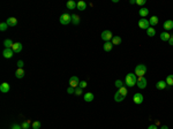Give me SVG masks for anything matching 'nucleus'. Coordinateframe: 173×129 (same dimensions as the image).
<instances>
[{"instance_id": "nucleus-41", "label": "nucleus", "mask_w": 173, "mask_h": 129, "mask_svg": "<svg viewBox=\"0 0 173 129\" xmlns=\"http://www.w3.org/2000/svg\"><path fill=\"white\" fill-rule=\"evenodd\" d=\"M148 129H158V128H157V126H156V125H151V126L148 127Z\"/></svg>"}, {"instance_id": "nucleus-15", "label": "nucleus", "mask_w": 173, "mask_h": 129, "mask_svg": "<svg viewBox=\"0 0 173 129\" xmlns=\"http://www.w3.org/2000/svg\"><path fill=\"white\" fill-rule=\"evenodd\" d=\"M6 23L8 24V27H15L17 24V19H15V17H9V19H7Z\"/></svg>"}, {"instance_id": "nucleus-33", "label": "nucleus", "mask_w": 173, "mask_h": 129, "mask_svg": "<svg viewBox=\"0 0 173 129\" xmlns=\"http://www.w3.org/2000/svg\"><path fill=\"white\" fill-rule=\"evenodd\" d=\"M21 127H22V129H28L29 127H30V122L29 121H27V122H23L21 125Z\"/></svg>"}, {"instance_id": "nucleus-39", "label": "nucleus", "mask_w": 173, "mask_h": 129, "mask_svg": "<svg viewBox=\"0 0 173 129\" xmlns=\"http://www.w3.org/2000/svg\"><path fill=\"white\" fill-rule=\"evenodd\" d=\"M12 129H22V127L20 125H16V123H15V125L12 126Z\"/></svg>"}, {"instance_id": "nucleus-34", "label": "nucleus", "mask_w": 173, "mask_h": 129, "mask_svg": "<svg viewBox=\"0 0 173 129\" xmlns=\"http://www.w3.org/2000/svg\"><path fill=\"white\" fill-rule=\"evenodd\" d=\"M75 95L76 96H81V95H82V89H81L80 86L75 88Z\"/></svg>"}, {"instance_id": "nucleus-32", "label": "nucleus", "mask_w": 173, "mask_h": 129, "mask_svg": "<svg viewBox=\"0 0 173 129\" xmlns=\"http://www.w3.org/2000/svg\"><path fill=\"white\" fill-rule=\"evenodd\" d=\"M41 126H42V123L39 122V121H35V122L33 123V128L34 129H39V128H41Z\"/></svg>"}, {"instance_id": "nucleus-35", "label": "nucleus", "mask_w": 173, "mask_h": 129, "mask_svg": "<svg viewBox=\"0 0 173 129\" xmlns=\"http://www.w3.org/2000/svg\"><path fill=\"white\" fill-rule=\"evenodd\" d=\"M67 93L69 95H72V93H75V88H73V86H69L67 89Z\"/></svg>"}, {"instance_id": "nucleus-37", "label": "nucleus", "mask_w": 173, "mask_h": 129, "mask_svg": "<svg viewBox=\"0 0 173 129\" xmlns=\"http://www.w3.org/2000/svg\"><path fill=\"white\" fill-rule=\"evenodd\" d=\"M23 66H24V63H23V61H22V60L17 61V67H19V68H23Z\"/></svg>"}, {"instance_id": "nucleus-9", "label": "nucleus", "mask_w": 173, "mask_h": 129, "mask_svg": "<svg viewBox=\"0 0 173 129\" xmlns=\"http://www.w3.org/2000/svg\"><path fill=\"white\" fill-rule=\"evenodd\" d=\"M14 54V51L12 49H5L4 52H2V55H4L5 59H11Z\"/></svg>"}, {"instance_id": "nucleus-11", "label": "nucleus", "mask_w": 173, "mask_h": 129, "mask_svg": "<svg viewBox=\"0 0 173 129\" xmlns=\"http://www.w3.org/2000/svg\"><path fill=\"white\" fill-rule=\"evenodd\" d=\"M22 49H23V46H22L21 43H14L13 46H12V50L14 51V53H20L22 51Z\"/></svg>"}, {"instance_id": "nucleus-14", "label": "nucleus", "mask_w": 173, "mask_h": 129, "mask_svg": "<svg viewBox=\"0 0 173 129\" xmlns=\"http://www.w3.org/2000/svg\"><path fill=\"white\" fill-rule=\"evenodd\" d=\"M76 8H77L78 11H85V8H86V2L83 1V0H80V1L77 2V5H76Z\"/></svg>"}, {"instance_id": "nucleus-2", "label": "nucleus", "mask_w": 173, "mask_h": 129, "mask_svg": "<svg viewBox=\"0 0 173 129\" xmlns=\"http://www.w3.org/2000/svg\"><path fill=\"white\" fill-rule=\"evenodd\" d=\"M147 73V67L145 64H137L136 68H135V75L141 77V76H144Z\"/></svg>"}, {"instance_id": "nucleus-24", "label": "nucleus", "mask_w": 173, "mask_h": 129, "mask_svg": "<svg viewBox=\"0 0 173 129\" xmlns=\"http://www.w3.org/2000/svg\"><path fill=\"white\" fill-rule=\"evenodd\" d=\"M13 42L11 41V39H5L4 41V45H5V49H12V46H13Z\"/></svg>"}, {"instance_id": "nucleus-26", "label": "nucleus", "mask_w": 173, "mask_h": 129, "mask_svg": "<svg viewBox=\"0 0 173 129\" xmlns=\"http://www.w3.org/2000/svg\"><path fill=\"white\" fill-rule=\"evenodd\" d=\"M147 35H148V37H155V35H156L155 28H149V29H147Z\"/></svg>"}, {"instance_id": "nucleus-38", "label": "nucleus", "mask_w": 173, "mask_h": 129, "mask_svg": "<svg viewBox=\"0 0 173 129\" xmlns=\"http://www.w3.org/2000/svg\"><path fill=\"white\" fill-rule=\"evenodd\" d=\"M136 4L140 5V6H143L145 4V0H136Z\"/></svg>"}, {"instance_id": "nucleus-22", "label": "nucleus", "mask_w": 173, "mask_h": 129, "mask_svg": "<svg viewBox=\"0 0 173 129\" xmlns=\"http://www.w3.org/2000/svg\"><path fill=\"white\" fill-rule=\"evenodd\" d=\"M76 5H77V2L73 1V0H69L67 4H66V6H67L68 9H75L76 8Z\"/></svg>"}, {"instance_id": "nucleus-21", "label": "nucleus", "mask_w": 173, "mask_h": 129, "mask_svg": "<svg viewBox=\"0 0 173 129\" xmlns=\"http://www.w3.org/2000/svg\"><path fill=\"white\" fill-rule=\"evenodd\" d=\"M112 49H113L112 42H106V43L104 44V51H105V52H110Z\"/></svg>"}, {"instance_id": "nucleus-23", "label": "nucleus", "mask_w": 173, "mask_h": 129, "mask_svg": "<svg viewBox=\"0 0 173 129\" xmlns=\"http://www.w3.org/2000/svg\"><path fill=\"white\" fill-rule=\"evenodd\" d=\"M123 99H125V97H123L122 95H120L119 92H115V95H114V100L117 101V103H121Z\"/></svg>"}, {"instance_id": "nucleus-12", "label": "nucleus", "mask_w": 173, "mask_h": 129, "mask_svg": "<svg viewBox=\"0 0 173 129\" xmlns=\"http://www.w3.org/2000/svg\"><path fill=\"white\" fill-rule=\"evenodd\" d=\"M93 98H95V96H93L92 92H85L84 96H83V99H84V101H86V103H90V101H92Z\"/></svg>"}, {"instance_id": "nucleus-1", "label": "nucleus", "mask_w": 173, "mask_h": 129, "mask_svg": "<svg viewBox=\"0 0 173 129\" xmlns=\"http://www.w3.org/2000/svg\"><path fill=\"white\" fill-rule=\"evenodd\" d=\"M137 82V78H136V75L133 73H128L127 76H126V80H125V84L128 86V88H132L136 84Z\"/></svg>"}, {"instance_id": "nucleus-28", "label": "nucleus", "mask_w": 173, "mask_h": 129, "mask_svg": "<svg viewBox=\"0 0 173 129\" xmlns=\"http://www.w3.org/2000/svg\"><path fill=\"white\" fill-rule=\"evenodd\" d=\"M149 23H150V26H156V24L158 23V17L157 16H152L151 19L149 20Z\"/></svg>"}, {"instance_id": "nucleus-7", "label": "nucleus", "mask_w": 173, "mask_h": 129, "mask_svg": "<svg viewBox=\"0 0 173 129\" xmlns=\"http://www.w3.org/2000/svg\"><path fill=\"white\" fill-rule=\"evenodd\" d=\"M133 100H134V103H135V104L140 105V104H142V103H143V100H144V97H143L142 93L137 92V93H135V95L133 96Z\"/></svg>"}, {"instance_id": "nucleus-10", "label": "nucleus", "mask_w": 173, "mask_h": 129, "mask_svg": "<svg viewBox=\"0 0 173 129\" xmlns=\"http://www.w3.org/2000/svg\"><path fill=\"white\" fill-rule=\"evenodd\" d=\"M9 90H11V86H9V84L7 83V82H4V83L0 84V91H1L2 93L9 92Z\"/></svg>"}, {"instance_id": "nucleus-40", "label": "nucleus", "mask_w": 173, "mask_h": 129, "mask_svg": "<svg viewBox=\"0 0 173 129\" xmlns=\"http://www.w3.org/2000/svg\"><path fill=\"white\" fill-rule=\"evenodd\" d=\"M169 44H170L171 46H173V36H171V38L169 39Z\"/></svg>"}, {"instance_id": "nucleus-3", "label": "nucleus", "mask_w": 173, "mask_h": 129, "mask_svg": "<svg viewBox=\"0 0 173 129\" xmlns=\"http://www.w3.org/2000/svg\"><path fill=\"white\" fill-rule=\"evenodd\" d=\"M59 21H60V23L64 24V26H66V24H69V23L72 22V15H69L68 13H64L62 15L60 16Z\"/></svg>"}, {"instance_id": "nucleus-13", "label": "nucleus", "mask_w": 173, "mask_h": 129, "mask_svg": "<svg viewBox=\"0 0 173 129\" xmlns=\"http://www.w3.org/2000/svg\"><path fill=\"white\" fill-rule=\"evenodd\" d=\"M164 29L166 31L173 29V21H172V20H166V21L164 22Z\"/></svg>"}, {"instance_id": "nucleus-5", "label": "nucleus", "mask_w": 173, "mask_h": 129, "mask_svg": "<svg viewBox=\"0 0 173 129\" xmlns=\"http://www.w3.org/2000/svg\"><path fill=\"white\" fill-rule=\"evenodd\" d=\"M138 27H140L141 29H149L150 28V23H149V20H147V19H140V21H138Z\"/></svg>"}, {"instance_id": "nucleus-36", "label": "nucleus", "mask_w": 173, "mask_h": 129, "mask_svg": "<svg viewBox=\"0 0 173 129\" xmlns=\"http://www.w3.org/2000/svg\"><path fill=\"white\" fill-rule=\"evenodd\" d=\"M88 85V83H86L85 81H81L80 82V84H78V86H80L81 89H83V88H85V86Z\"/></svg>"}, {"instance_id": "nucleus-31", "label": "nucleus", "mask_w": 173, "mask_h": 129, "mask_svg": "<svg viewBox=\"0 0 173 129\" xmlns=\"http://www.w3.org/2000/svg\"><path fill=\"white\" fill-rule=\"evenodd\" d=\"M7 28H8V24H7L6 22H2V23H0V30H1V31H6Z\"/></svg>"}, {"instance_id": "nucleus-20", "label": "nucleus", "mask_w": 173, "mask_h": 129, "mask_svg": "<svg viewBox=\"0 0 173 129\" xmlns=\"http://www.w3.org/2000/svg\"><path fill=\"white\" fill-rule=\"evenodd\" d=\"M170 38H171V35H170L167 31L162 32V34H160V39H162L163 42H169Z\"/></svg>"}, {"instance_id": "nucleus-8", "label": "nucleus", "mask_w": 173, "mask_h": 129, "mask_svg": "<svg viewBox=\"0 0 173 129\" xmlns=\"http://www.w3.org/2000/svg\"><path fill=\"white\" fill-rule=\"evenodd\" d=\"M78 84H80V80H78L77 76H72L69 78V86H73V88H77Z\"/></svg>"}, {"instance_id": "nucleus-30", "label": "nucleus", "mask_w": 173, "mask_h": 129, "mask_svg": "<svg viewBox=\"0 0 173 129\" xmlns=\"http://www.w3.org/2000/svg\"><path fill=\"white\" fill-rule=\"evenodd\" d=\"M123 82L122 81H120V80H117L115 81V83H114V85H115V88H118V89H121L123 86Z\"/></svg>"}, {"instance_id": "nucleus-42", "label": "nucleus", "mask_w": 173, "mask_h": 129, "mask_svg": "<svg viewBox=\"0 0 173 129\" xmlns=\"http://www.w3.org/2000/svg\"><path fill=\"white\" fill-rule=\"evenodd\" d=\"M160 129H169V127H167V126H162Z\"/></svg>"}, {"instance_id": "nucleus-6", "label": "nucleus", "mask_w": 173, "mask_h": 129, "mask_svg": "<svg viewBox=\"0 0 173 129\" xmlns=\"http://www.w3.org/2000/svg\"><path fill=\"white\" fill-rule=\"evenodd\" d=\"M147 84H148V82H147V78H145L144 76H141V77L137 78L136 85H137L140 89H144L145 86H147Z\"/></svg>"}, {"instance_id": "nucleus-19", "label": "nucleus", "mask_w": 173, "mask_h": 129, "mask_svg": "<svg viewBox=\"0 0 173 129\" xmlns=\"http://www.w3.org/2000/svg\"><path fill=\"white\" fill-rule=\"evenodd\" d=\"M149 14V9L145 8V7H142V8H140V11H138V15L141 17H145Z\"/></svg>"}, {"instance_id": "nucleus-27", "label": "nucleus", "mask_w": 173, "mask_h": 129, "mask_svg": "<svg viewBox=\"0 0 173 129\" xmlns=\"http://www.w3.org/2000/svg\"><path fill=\"white\" fill-rule=\"evenodd\" d=\"M165 82H166L167 85H173V75H167Z\"/></svg>"}, {"instance_id": "nucleus-17", "label": "nucleus", "mask_w": 173, "mask_h": 129, "mask_svg": "<svg viewBox=\"0 0 173 129\" xmlns=\"http://www.w3.org/2000/svg\"><path fill=\"white\" fill-rule=\"evenodd\" d=\"M80 21H81V19L77 14H72V23L77 26V24H80Z\"/></svg>"}, {"instance_id": "nucleus-25", "label": "nucleus", "mask_w": 173, "mask_h": 129, "mask_svg": "<svg viewBox=\"0 0 173 129\" xmlns=\"http://www.w3.org/2000/svg\"><path fill=\"white\" fill-rule=\"evenodd\" d=\"M112 44L113 45H119V44H121V37L120 36H114L112 38Z\"/></svg>"}, {"instance_id": "nucleus-16", "label": "nucleus", "mask_w": 173, "mask_h": 129, "mask_svg": "<svg viewBox=\"0 0 173 129\" xmlns=\"http://www.w3.org/2000/svg\"><path fill=\"white\" fill-rule=\"evenodd\" d=\"M166 82L165 81H158L157 83H156V88L158 89V90H164L165 88H166Z\"/></svg>"}, {"instance_id": "nucleus-4", "label": "nucleus", "mask_w": 173, "mask_h": 129, "mask_svg": "<svg viewBox=\"0 0 173 129\" xmlns=\"http://www.w3.org/2000/svg\"><path fill=\"white\" fill-rule=\"evenodd\" d=\"M100 37H102L103 41H105V43H106V42H111V41H112V38H113L112 31H111V30H104L102 32V35H100Z\"/></svg>"}, {"instance_id": "nucleus-29", "label": "nucleus", "mask_w": 173, "mask_h": 129, "mask_svg": "<svg viewBox=\"0 0 173 129\" xmlns=\"http://www.w3.org/2000/svg\"><path fill=\"white\" fill-rule=\"evenodd\" d=\"M118 92H119L120 95H122L123 97H126V96H127V92H128V91H127V89H126L125 86H122L121 89H119V91H118Z\"/></svg>"}, {"instance_id": "nucleus-43", "label": "nucleus", "mask_w": 173, "mask_h": 129, "mask_svg": "<svg viewBox=\"0 0 173 129\" xmlns=\"http://www.w3.org/2000/svg\"><path fill=\"white\" fill-rule=\"evenodd\" d=\"M130 4H136V0H130Z\"/></svg>"}, {"instance_id": "nucleus-18", "label": "nucleus", "mask_w": 173, "mask_h": 129, "mask_svg": "<svg viewBox=\"0 0 173 129\" xmlns=\"http://www.w3.org/2000/svg\"><path fill=\"white\" fill-rule=\"evenodd\" d=\"M24 70H23V68H17L16 69V71H15V76H16V78H23L24 77Z\"/></svg>"}]
</instances>
